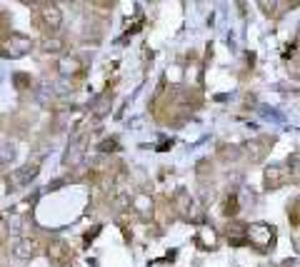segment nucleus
<instances>
[{
  "label": "nucleus",
  "instance_id": "1",
  "mask_svg": "<svg viewBox=\"0 0 300 267\" xmlns=\"http://www.w3.org/2000/svg\"><path fill=\"white\" fill-rule=\"evenodd\" d=\"M248 237H250L255 245H260V247H265V245L270 242V233H268L265 225H253L250 233H248Z\"/></svg>",
  "mask_w": 300,
  "mask_h": 267
},
{
  "label": "nucleus",
  "instance_id": "2",
  "mask_svg": "<svg viewBox=\"0 0 300 267\" xmlns=\"http://www.w3.org/2000/svg\"><path fill=\"white\" fill-rule=\"evenodd\" d=\"M15 255L23 257V260H25V257H33V255H35V245H33L30 240H23L20 245L15 247Z\"/></svg>",
  "mask_w": 300,
  "mask_h": 267
}]
</instances>
